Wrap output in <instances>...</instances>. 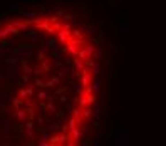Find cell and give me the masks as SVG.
Returning <instances> with one entry per match:
<instances>
[{
    "label": "cell",
    "mask_w": 166,
    "mask_h": 146,
    "mask_svg": "<svg viewBox=\"0 0 166 146\" xmlns=\"http://www.w3.org/2000/svg\"><path fill=\"white\" fill-rule=\"evenodd\" d=\"M3 77L12 81L14 84H19L20 81L17 79V66H12V64H5V67H3Z\"/></svg>",
    "instance_id": "cell-1"
},
{
    "label": "cell",
    "mask_w": 166,
    "mask_h": 146,
    "mask_svg": "<svg viewBox=\"0 0 166 146\" xmlns=\"http://www.w3.org/2000/svg\"><path fill=\"white\" fill-rule=\"evenodd\" d=\"M94 52H96V47L92 44H84V49H79L77 57L82 59V60H87V59H92Z\"/></svg>",
    "instance_id": "cell-2"
},
{
    "label": "cell",
    "mask_w": 166,
    "mask_h": 146,
    "mask_svg": "<svg viewBox=\"0 0 166 146\" xmlns=\"http://www.w3.org/2000/svg\"><path fill=\"white\" fill-rule=\"evenodd\" d=\"M14 52L17 54V57H19L20 60H27V59L34 57V50L29 47H25V45H19L17 49H14Z\"/></svg>",
    "instance_id": "cell-3"
},
{
    "label": "cell",
    "mask_w": 166,
    "mask_h": 146,
    "mask_svg": "<svg viewBox=\"0 0 166 146\" xmlns=\"http://www.w3.org/2000/svg\"><path fill=\"white\" fill-rule=\"evenodd\" d=\"M70 37V25H60L59 27V32H57V39L60 44H64L66 45V42H67V39Z\"/></svg>",
    "instance_id": "cell-4"
},
{
    "label": "cell",
    "mask_w": 166,
    "mask_h": 146,
    "mask_svg": "<svg viewBox=\"0 0 166 146\" xmlns=\"http://www.w3.org/2000/svg\"><path fill=\"white\" fill-rule=\"evenodd\" d=\"M67 139H70L69 138V134H52V136H49V145L54 146V145H66L67 143Z\"/></svg>",
    "instance_id": "cell-5"
},
{
    "label": "cell",
    "mask_w": 166,
    "mask_h": 146,
    "mask_svg": "<svg viewBox=\"0 0 166 146\" xmlns=\"http://www.w3.org/2000/svg\"><path fill=\"white\" fill-rule=\"evenodd\" d=\"M25 39L30 42H40L42 35L39 34V30H25Z\"/></svg>",
    "instance_id": "cell-6"
},
{
    "label": "cell",
    "mask_w": 166,
    "mask_h": 146,
    "mask_svg": "<svg viewBox=\"0 0 166 146\" xmlns=\"http://www.w3.org/2000/svg\"><path fill=\"white\" fill-rule=\"evenodd\" d=\"M25 136H27V139H29L30 143H35V134H34V124H32V121L25 123Z\"/></svg>",
    "instance_id": "cell-7"
},
{
    "label": "cell",
    "mask_w": 166,
    "mask_h": 146,
    "mask_svg": "<svg viewBox=\"0 0 166 146\" xmlns=\"http://www.w3.org/2000/svg\"><path fill=\"white\" fill-rule=\"evenodd\" d=\"M81 72H82V79H81V82H82V88L86 89V88L91 86V82H92V77H94V76H92L91 72H87L86 69H82Z\"/></svg>",
    "instance_id": "cell-8"
},
{
    "label": "cell",
    "mask_w": 166,
    "mask_h": 146,
    "mask_svg": "<svg viewBox=\"0 0 166 146\" xmlns=\"http://www.w3.org/2000/svg\"><path fill=\"white\" fill-rule=\"evenodd\" d=\"M91 91L92 92H96V94H101L102 92V79H94L92 82H91Z\"/></svg>",
    "instance_id": "cell-9"
},
{
    "label": "cell",
    "mask_w": 166,
    "mask_h": 146,
    "mask_svg": "<svg viewBox=\"0 0 166 146\" xmlns=\"http://www.w3.org/2000/svg\"><path fill=\"white\" fill-rule=\"evenodd\" d=\"M89 67H91V74L92 76H99V72H101V62L99 60H87Z\"/></svg>",
    "instance_id": "cell-10"
},
{
    "label": "cell",
    "mask_w": 166,
    "mask_h": 146,
    "mask_svg": "<svg viewBox=\"0 0 166 146\" xmlns=\"http://www.w3.org/2000/svg\"><path fill=\"white\" fill-rule=\"evenodd\" d=\"M69 138H70L72 141H79V139L82 138V129H79L77 126L72 128V129H69Z\"/></svg>",
    "instance_id": "cell-11"
},
{
    "label": "cell",
    "mask_w": 166,
    "mask_h": 146,
    "mask_svg": "<svg viewBox=\"0 0 166 146\" xmlns=\"http://www.w3.org/2000/svg\"><path fill=\"white\" fill-rule=\"evenodd\" d=\"M3 60H5V64H12V66H17V64L20 62V59L17 57L15 52H12V54H9V56H5Z\"/></svg>",
    "instance_id": "cell-12"
},
{
    "label": "cell",
    "mask_w": 166,
    "mask_h": 146,
    "mask_svg": "<svg viewBox=\"0 0 166 146\" xmlns=\"http://www.w3.org/2000/svg\"><path fill=\"white\" fill-rule=\"evenodd\" d=\"M59 82H60V77H59V76H54V77L44 81V88H56V86H59Z\"/></svg>",
    "instance_id": "cell-13"
},
{
    "label": "cell",
    "mask_w": 166,
    "mask_h": 146,
    "mask_svg": "<svg viewBox=\"0 0 166 146\" xmlns=\"http://www.w3.org/2000/svg\"><path fill=\"white\" fill-rule=\"evenodd\" d=\"M44 124L49 128V131H57V129H59V121H57V119H52V117L45 119V123H44Z\"/></svg>",
    "instance_id": "cell-14"
},
{
    "label": "cell",
    "mask_w": 166,
    "mask_h": 146,
    "mask_svg": "<svg viewBox=\"0 0 166 146\" xmlns=\"http://www.w3.org/2000/svg\"><path fill=\"white\" fill-rule=\"evenodd\" d=\"M12 52H14V44H3V45L0 47V56H2V57L9 56Z\"/></svg>",
    "instance_id": "cell-15"
},
{
    "label": "cell",
    "mask_w": 166,
    "mask_h": 146,
    "mask_svg": "<svg viewBox=\"0 0 166 146\" xmlns=\"http://www.w3.org/2000/svg\"><path fill=\"white\" fill-rule=\"evenodd\" d=\"M116 145L117 146H124L126 145V133H124V131L116 133Z\"/></svg>",
    "instance_id": "cell-16"
},
{
    "label": "cell",
    "mask_w": 166,
    "mask_h": 146,
    "mask_svg": "<svg viewBox=\"0 0 166 146\" xmlns=\"http://www.w3.org/2000/svg\"><path fill=\"white\" fill-rule=\"evenodd\" d=\"M19 14L24 17V19H29V20L39 15V14H37V12H34V10H19Z\"/></svg>",
    "instance_id": "cell-17"
},
{
    "label": "cell",
    "mask_w": 166,
    "mask_h": 146,
    "mask_svg": "<svg viewBox=\"0 0 166 146\" xmlns=\"http://www.w3.org/2000/svg\"><path fill=\"white\" fill-rule=\"evenodd\" d=\"M14 114H15V117H17V121H20V123H24L25 121V111L24 109H20V107H15V111H14Z\"/></svg>",
    "instance_id": "cell-18"
},
{
    "label": "cell",
    "mask_w": 166,
    "mask_h": 146,
    "mask_svg": "<svg viewBox=\"0 0 166 146\" xmlns=\"http://www.w3.org/2000/svg\"><path fill=\"white\" fill-rule=\"evenodd\" d=\"M49 136H50L49 133L42 129V136H40V141H39V145H40V146H50V145H49Z\"/></svg>",
    "instance_id": "cell-19"
},
{
    "label": "cell",
    "mask_w": 166,
    "mask_h": 146,
    "mask_svg": "<svg viewBox=\"0 0 166 146\" xmlns=\"http://www.w3.org/2000/svg\"><path fill=\"white\" fill-rule=\"evenodd\" d=\"M14 27H17L19 30H27L29 29V22H19V20H15V22H10Z\"/></svg>",
    "instance_id": "cell-20"
},
{
    "label": "cell",
    "mask_w": 166,
    "mask_h": 146,
    "mask_svg": "<svg viewBox=\"0 0 166 146\" xmlns=\"http://www.w3.org/2000/svg\"><path fill=\"white\" fill-rule=\"evenodd\" d=\"M50 9H52V12H54L57 17H66V15H67V12L62 10L60 7H57V5H50Z\"/></svg>",
    "instance_id": "cell-21"
},
{
    "label": "cell",
    "mask_w": 166,
    "mask_h": 146,
    "mask_svg": "<svg viewBox=\"0 0 166 146\" xmlns=\"http://www.w3.org/2000/svg\"><path fill=\"white\" fill-rule=\"evenodd\" d=\"M12 129H14V126H12V123H10L9 119L2 121V131L3 133H12Z\"/></svg>",
    "instance_id": "cell-22"
},
{
    "label": "cell",
    "mask_w": 166,
    "mask_h": 146,
    "mask_svg": "<svg viewBox=\"0 0 166 146\" xmlns=\"http://www.w3.org/2000/svg\"><path fill=\"white\" fill-rule=\"evenodd\" d=\"M74 67L79 69V71H82V69H86V60H82V59H74Z\"/></svg>",
    "instance_id": "cell-23"
},
{
    "label": "cell",
    "mask_w": 166,
    "mask_h": 146,
    "mask_svg": "<svg viewBox=\"0 0 166 146\" xmlns=\"http://www.w3.org/2000/svg\"><path fill=\"white\" fill-rule=\"evenodd\" d=\"M42 72H44V74L50 72V60L49 59H42Z\"/></svg>",
    "instance_id": "cell-24"
},
{
    "label": "cell",
    "mask_w": 166,
    "mask_h": 146,
    "mask_svg": "<svg viewBox=\"0 0 166 146\" xmlns=\"http://www.w3.org/2000/svg\"><path fill=\"white\" fill-rule=\"evenodd\" d=\"M50 57L60 59V57H62V50H59L57 47H52V49H50Z\"/></svg>",
    "instance_id": "cell-25"
},
{
    "label": "cell",
    "mask_w": 166,
    "mask_h": 146,
    "mask_svg": "<svg viewBox=\"0 0 166 146\" xmlns=\"http://www.w3.org/2000/svg\"><path fill=\"white\" fill-rule=\"evenodd\" d=\"M69 72H70V67H67V66H64V64H62V66L59 67L57 76H59V77H62V76H66V74H69Z\"/></svg>",
    "instance_id": "cell-26"
},
{
    "label": "cell",
    "mask_w": 166,
    "mask_h": 146,
    "mask_svg": "<svg viewBox=\"0 0 166 146\" xmlns=\"http://www.w3.org/2000/svg\"><path fill=\"white\" fill-rule=\"evenodd\" d=\"M10 35V32H9V29L3 25V27H0V40H5L7 37Z\"/></svg>",
    "instance_id": "cell-27"
},
{
    "label": "cell",
    "mask_w": 166,
    "mask_h": 146,
    "mask_svg": "<svg viewBox=\"0 0 166 146\" xmlns=\"http://www.w3.org/2000/svg\"><path fill=\"white\" fill-rule=\"evenodd\" d=\"M79 109H81V117H91L92 109H89L87 106H86V107H79Z\"/></svg>",
    "instance_id": "cell-28"
},
{
    "label": "cell",
    "mask_w": 166,
    "mask_h": 146,
    "mask_svg": "<svg viewBox=\"0 0 166 146\" xmlns=\"http://www.w3.org/2000/svg\"><path fill=\"white\" fill-rule=\"evenodd\" d=\"M87 34H89V35H98V34H99V27H98V25H87Z\"/></svg>",
    "instance_id": "cell-29"
},
{
    "label": "cell",
    "mask_w": 166,
    "mask_h": 146,
    "mask_svg": "<svg viewBox=\"0 0 166 146\" xmlns=\"http://www.w3.org/2000/svg\"><path fill=\"white\" fill-rule=\"evenodd\" d=\"M7 97H9L7 91H2V92H0V106H7Z\"/></svg>",
    "instance_id": "cell-30"
},
{
    "label": "cell",
    "mask_w": 166,
    "mask_h": 146,
    "mask_svg": "<svg viewBox=\"0 0 166 146\" xmlns=\"http://www.w3.org/2000/svg\"><path fill=\"white\" fill-rule=\"evenodd\" d=\"M70 34L74 35V39H81V40H84V34L81 32L79 29H74V30H70Z\"/></svg>",
    "instance_id": "cell-31"
},
{
    "label": "cell",
    "mask_w": 166,
    "mask_h": 146,
    "mask_svg": "<svg viewBox=\"0 0 166 146\" xmlns=\"http://www.w3.org/2000/svg\"><path fill=\"white\" fill-rule=\"evenodd\" d=\"M44 123H45V117H44V116L39 113V116H37V126H39V129H44V128H45V124H44Z\"/></svg>",
    "instance_id": "cell-32"
},
{
    "label": "cell",
    "mask_w": 166,
    "mask_h": 146,
    "mask_svg": "<svg viewBox=\"0 0 166 146\" xmlns=\"http://www.w3.org/2000/svg\"><path fill=\"white\" fill-rule=\"evenodd\" d=\"M59 101L64 104V106H70V103H69V99H67V96L62 92V94H59Z\"/></svg>",
    "instance_id": "cell-33"
},
{
    "label": "cell",
    "mask_w": 166,
    "mask_h": 146,
    "mask_svg": "<svg viewBox=\"0 0 166 146\" xmlns=\"http://www.w3.org/2000/svg\"><path fill=\"white\" fill-rule=\"evenodd\" d=\"M76 126H77V119H76V117H70L67 121V131L72 129V128H76Z\"/></svg>",
    "instance_id": "cell-34"
},
{
    "label": "cell",
    "mask_w": 166,
    "mask_h": 146,
    "mask_svg": "<svg viewBox=\"0 0 166 146\" xmlns=\"http://www.w3.org/2000/svg\"><path fill=\"white\" fill-rule=\"evenodd\" d=\"M72 114H74V117L77 119V124H79L81 119H82V117H81V109H79V107H74V109H72Z\"/></svg>",
    "instance_id": "cell-35"
},
{
    "label": "cell",
    "mask_w": 166,
    "mask_h": 146,
    "mask_svg": "<svg viewBox=\"0 0 166 146\" xmlns=\"http://www.w3.org/2000/svg\"><path fill=\"white\" fill-rule=\"evenodd\" d=\"M45 45H47V47H50V49H52V47H57V42L52 39V37H49V39L45 40Z\"/></svg>",
    "instance_id": "cell-36"
},
{
    "label": "cell",
    "mask_w": 166,
    "mask_h": 146,
    "mask_svg": "<svg viewBox=\"0 0 166 146\" xmlns=\"http://www.w3.org/2000/svg\"><path fill=\"white\" fill-rule=\"evenodd\" d=\"M45 109L49 111V114L52 116V114L56 113V106H54V103H47V106H45Z\"/></svg>",
    "instance_id": "cell-37"
},
{
    "label": "cell",
    "mask_w": 166,
    "mask_h": 146,
    "mask_svg": "<svg viewBox=\"0 0 166 146\" xmlns=\"http://www.w3.org/2000/svg\"><path fill=\"white\" fill-rule=\"evenodd\" d=\"M94 59L101 62V60L104 59V52H102V50H98V52H94Z\"/></svg>",
    "instance_id": "cell-38"
},
{
    "label": "cell",
    "mask_w": 166,
    "mask_h": 146,
    "mask_svg": "<svg viewBox=\"0 0 166 146\" xmlns=\"http://www.w3.org/2000/svg\"><path fill=\"white\" fill-rule=\"evenodd\" d=\"M5 27H7V29H9V32H10V34H19V29H17V27H14V25H12V24H7V25H5Z\"/></svg>",
    "instance_id": "cell-39"
},
{
    "label": "cell",
    "mask_w": 166,
    "mask_h": 146,
    "mask_svg": "<svg viewBox=\"0 0 166 146\" xmlns=\"http://www.w3.org/2000/svg\"><path fill=\"white\" fill-rule=\"evenodd\" d=\"M54 99H56V94L45 92V101H47V103H54Z\"/></svg>",
    "instance_id": "cell-40"
},
{
    "label": "cell",
    "mask_w": 166,
    "mask_h": 146,
    "mask_svg": "<svg viewBox=\"0 0 166 146\" xmlns=\"http://www.w3.org/2000/svg\"><path fill=\"white\" fill-rule=\"evenodd\" d=\"M7 10H9V12H19L20 7H19V3H12V5H10Z\"/></svg>",
    "instance_id": "cell-41"
},
{
    "label": "cell",
    "mask_w": 166,
    "mask_h": 146,
    "mask_svg": "<svg viewBox=\"0 0 166 146\" xmlns=\"http://www.w3.org/2000/svg\"><path fill=\"white\" fill-rule=\"evenodd\" d=\"M72 91H74L77 96H82V92H84V89H81L79 86H72Z\"/></svg>",
    "instance_id": "cell-42"
},
{
    "label": "cell",
    "mask_w": 166,
    "mask_h": 146,
    "mask_svg": "<svg viewBox=\"0 0 166 146\" xmlns=\"http://www.w3.org/2000/svg\"><path fill=\"white\" fill-rule=\"evenodd\" d=\"M101 138H102V134H96V136H94V141H92V145H94V146H99V143H101Z\"/></svg>",
    "instance_id": "cell-43"
},
{
    "label": "cell",
    "mask_w": 166,
    "mask_h": 146,
    "mask_svg": "<svg viewBox=\"0 0 166 146\" xmlns=\"http://www.w3.org/2000/svg\"><path fill=\"white\" fill-rule=\"evenodd\" d=\"M12 104H14V107H20V104H22V101H20V97H15V99L12 101Z\"/></svg>",
    "instance_id": "cell-44"
},
{
    "label": "cell",
    "mask_w": 166,
    "mask_h": 146,
    "mask_svg": "<svg viewBox=\"0 0 166 146\" xmlns=\"http://www.w3.org/2000/svg\"><path fill=\"white\" fill-rule=\"evenodd\" d=\"M10 109L7 106H0V114H9Z\"/></svg>",
    "instance_id": "cell-45"
},
{
    "label": "cell",
    "mask_w": 166,
    "mask_h": 146,
    "mask_svg": "<svg viewBox=\"0 0 166 146\" xmlns=\"http://www.w3.org/2000/svg\"><path fill=\"white\" fill-rule=\"evenodd\" d=\"M29 81H30V76H29V74H24V76H22V82H24V84H27Z\"/></svg>",
    "instance_id": "cell-46"
},
{
    "label": "cell",
    "mask_w": 166,
    "mask_h": 146,
    "mask_svg": "<svg viewBox=\"0 0 166 146\" xmlns=\"http://www.w3.org/2000/svg\"><path fill=\"white\" fill-rule=\"evenodd\" d=\"M32 74H35V76H40V74H44V72H42V69H32Z\"/></svg>",
    "instance_id": "cell-47"
},
{
    "label": "cell",
    "mask_w": 166,
    "mask_h": 146,
    "mask_svg": "<svg viewBox=\"0 0 166 146\" xmlns=\"http://www.w3.org/2000/svg\"><path fill=\"white\" fill-rule=\"evenodd\" d=\"M45 30H47V32H49V34H54V32H56V27H54V25H52V27H50V25H47V27H45Z\"/></svg>",
    "instance_id": "cell-48"
},
{
    "label": "cell",
    "mask_w": 166,
    "mask_h": 146,
    "mask_svg": "<svg viewBox=\"0 0 166 146\" xmlns=\"http://www.w3.org/2000/svg\"><path fill=\"white\" fill-rule=\"evenodd\" d=\"M19 97H20V99H22V97H27V91H25V89H20Z\"/></svg>",
    "instance_id": "cell-49"
},
{
    "label": "cell",
    "mask_w": 166,
    "mask_h": 146,
    "mask_svg": "<svg viewBox=\"0 0 166 146\" xmlns=\"http://www.w3.org/2000/svg\"><path fill=\"white\" fill-rule=\"evenodd\" d=\"M114 111H116V114H121V113L124 111V107H123V106H116V107H114Z\"/></svg>",
    "instance_id": "cell-50"
},
{
    "label": "cell",
    "mask_w": 166,
    "mask_h": 146,
    "mask_svg": "<svg viewBox=\"0 0 166 146\" xmlns=\"http://www.w3.org/2000/svg\"><path fill=\"white\" fill-rule=\"evenodd\" d=\"M25 91H27V96H32V94H34V88H32V86H29Z\"/></svg>",
    "instance_id": "cell-51"
},
{
    "label": "cell",
    "mask_w": 166,
    "mask_h": 146,
    "mask_svg": "<svg viewBox=\"0 0 166 146\" xmlns=\"http://www.w3.org/2000/svg\"><path fill=\"white\" fill-rule=\"evenodd\" d=\"M57 20H59V17H57V15H54V17H50V19H49V22H52V24H57Z\"/></svg>",
    "instance_id": "cell-52"
},
{
    "label": "cell",
    "mask_w": 166,
    "mask_h": 146,
    "mask_svg": "<svg viewBox=\"0 0 166 146\" xmlns=\"http://www.w3.org/2000/svg\"><path fill=\"white\" fill-rule=\"evenodd\" d=\"M42 99H45V92H44V91L39 92V101H42Z\"/></svg>",
    "instance_id": "cell-53"
},
{
    "label": "cell",
    "mask_w": 166,
    "mask_h": 146,
    "mask_svg": "<svg viewBox=\"0 0 166 146\" xmlns=\"http://www.w3.org/2000/svg\"><path fill=\"white\" fill-rule=\"evenodd\" d=\"M35 84L40 86V88H44V81H42V79H37V81H35Z\"/></svg>",
    "instance_id": "cell-54"
},
{
    "label": "cell",
    "mask_w": 166,
    "mask_h": 146,
    "mask_svg": "<svg viewBox=\"0 0 166 146\" xmlns=\"http://www.w3.org/2000/svg\"><path fill=\"white\" fill-rule=\"evenodd\" d=\"M62 64H64V62H62V59H56V66H57V67H60Z\"/></svg>",
    "instance_id": "cell-55"
},
{
    "label": "cell",
    "mask_w": 166,
    "mask_h": 146,
    "mask_svg": "<svg viewBox=\"0 0 166 146\" xmlns=\"http://www.w3.org/2000/svg\"><path fill=\"white\" fill-rule=\"evenodd\" d=\"M66 91H67V88H60V89L57 91V92H56V94L59 96V94H62V92H66Z\"/></svg>",
    "instance_id": "cell-56"
},
{
    "label": "cell",
    "mask_w": 166,
    "mask_h": 146,
    "mask_svg": "<svg viewBox=\"0 0 166 146\" xmlns=\"http://www.w3.org/2000/svg\"><path fill=\"white\" fill-rule=\"evenodd\" d=\"M45 49H47V45H45V44H42V45L39 47V52H45Z\"/></svg>",
    "instance_id": "cell-57"
},
{
    "label": "cell",
    "mask_w": 166,
    "mask_h": 146,
    "mask_svg": "<svg viewBox=\"0 0 166 146\" xmlns=\"http://www.w3.org/2000/svg\"><path fill=\"white\" fill-rule=\"evenodd\" d=\"M106 24H108V22H106V19H102V17L99 19V25H106Z\"/></svg>",
    "instance_id": "cell-58"
},
{
    "label": "cell",
    "mask_w": 166,
    "mask_h": 146,
    "mask_svg": "<svg viewBox=\"0 0 166 146\" xmlns=\"http://www.w3.org/2000/svg\"><path fill=\"white\" fill-rule=\"evenodd\" d=\"M123 29H124L123 25H116V32H117V34H119V32H123Z\"/></svg>",
    "instance_id": "cell-59"
},
{
    "label": "cell",
    "mask_w": 166,
    "mask_h": 146,
    "mask_svg": "<svg viewBox=\"0 0 166 146\" xmlns=\"http://www.w3.org/2000/svg\"><path fill=\"white\" fill-rule=\"evenodd\" d=\"M42 59H44V52H39L37 54V60H42Z\"/></svg>",
    "instance_id": "cell-60"
},
{
    "label": "cell",
    "mask_w": 166,
    "mask_h": 146,
    "mask_svg": "<svg viewBox=\"0 0 166 146\" xmlns=\"http://www.w3.org/2000/svg\"><path fill=\"white\" fill-rule=\"evenodd\" d=\"M92 126H94V128H99V119H94V123H92Z\"/></svg>",
    "instance_id": "cell-61"
},
{
    "label": "cell",
    "mask_w": 166,
    "mask_h": 146,
    "mask_svg": "<svg viewBox=\"0 0 166 146\" xmlns=\"http://www.w3.org/2000/svg\"><path fill=\"white\" fill-rule=\"evenodd\" d=\"M0 81H5V77H3V72H0Z\"/></svg>",
    "instance_id": "cell-62"
},
{
    "label": "cell",
    "mask_w": 166,
    "mask_h": 146,
    "mask_svg": "<svg viewBox=\"0 0 166 146\" xmlns=\"http://www.w3.org/2000/svg\"><path fill=\"white\" fill-rule=\"evenodd\" d=\"M2 71H3V66H2V64H0V72H2Z\"/></svg>",
    "instance_id": "cell-63"
}]
</instances>
